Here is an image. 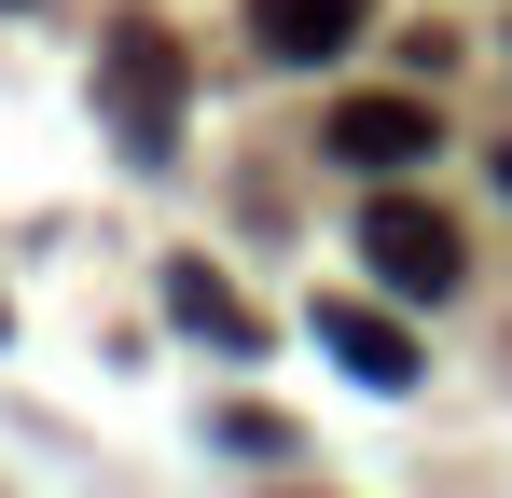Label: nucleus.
<instances>
[{
  "label": "nucleus",
  "mask_w": 512,
  "mask_h": 498,
  "mask_svg": "<svg viewBox=\"0 0 512 498\" xmlns=\"http://www.w3.org/2000/svg\"><path fill=\"white\" fill-rule=\"evenodd\" d=\"M360 263H374L388 291L443 305V291L471 277V236H457V208H429V194H374V208H360Z\"/></svg>",
  "instance_id": "obj_1"
},
{
  "label": "nucleus",
  "mask_w": 512,
  "mask_h": 498,
  "mask_svg": "<svg viewBox=\"0 0 512 498\" xmlns=\"http://www.w3.org/2000/svg\"><path fill=\"white\" fill-rule=\"evenodd\" d=\"M111 125L125 139H167L180 125V42L167 28H111Z\"/></svg>",
  "instance_id": "obj_2"
},
{
  "label": "nucleus",
  "mask_w": 512,
  "mask_h": 498,
  "mask_svg": "<svg viewBox=\"0 0 512 498\" xmlns=\"http://www.w3.org/2000/svg\"><path fill=\"white\" fill-rule=\"evenodd\" d=\"M319 346H333L360 388H429V346L388 319V305H346V291H333V305H319Z\"/></svg>",
  "instance_id": "obj_3"
},
{
  "label": "nucleus",
  "mask_w": 512,
  "mask_h": 498,
  "mask_svg": "<svg viewBox=\"0 0 512 498\" xmlns=\"http://www.w3.org/2000/svg\"><path fill=\"white\" fill-rule=\"evenodd\" d=\"M250 42L277 70H333L346 42H360V0H250Z\"/></svg>",
  "instance_id": "obj_4"
},
{
  "label": "nucleus",
  "mask_w": 512,
  "mask_h": 498,
  "mask_svg": "<svg viewBox=\"0 0 512 498\" xmlns=\"http://www.w3.org/2000/svg\"><path fill=\"white\" fill-rule=\"evenodd\" d=\"M429 139H443L429 97H346V111H333V153L346 166H429Z\"/></svg>",
  "instance_id": "obj_5"
},
{
  "label": "nucleus",
  "mask_w": 512,
  "mask_h": 498,
  "mask_svg": "<svg viewBox=\"0 0 512 498\" xmlns=\"http://www.w3.org/2000/svg\"><path fill=\"white\" fill-rule=\"evenodd\" d=\"M167 319L194 332V346H250V305H236V291H222V263H194V249L167 263Z\"/></svg>",
  "instance_id": "obj_6"
}]
</instances>
